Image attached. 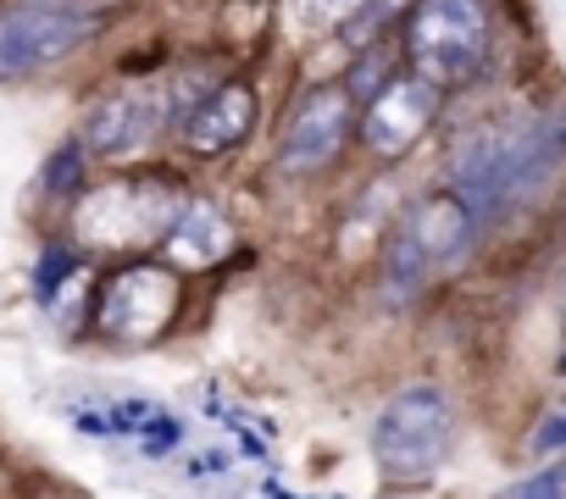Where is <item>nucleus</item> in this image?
Wrapping results in <instances>:
<instances>
[{
    "mask_svg": "<svg viewBox=\"0 0 566 499\" xmlns=\"http://www.w3.org/2000/svg\"><path fill=\"white\" fill-rule=\"evenodd\" d=\"M450 449H455V405L433 383L400 389L373 422V455H378L384 477H395V482L433 477L450 460Z\"/></svg>",
    "mask_w": 566,
    "mask_h": 499,
    "instance_id": "obj_1",
    "label": "nucleus"
},
{
    "mask_svg": "<svg viewBox=\"0 0 566 499\" xmlns=\"http://www.w3.org/2000/svg\"><path fill=\"white\" fill-rule=\"evenodd\" d=\"M489 56V12L483 0H417L411 12V62L433 89L461 84Z\"/></svg>",
    "mask_w": 566,
    "mask_h": 499,
    "instance_id": "obj_2",
    "label": "nucleus"
},
{
    "mask_svg": "<svg viewBox=\"0 0 566 499\" xmlns=\"http://www.w3.org/2000/svg\"><path fill=\"white\" fill-rule=\"evenodd\" d=\"M95 34V12L78 0H23L0 12V78H23L67 62Z\"/></svg>",
    "mask_w": 566,
    "mask_h": 499,
    "instance_id": "obj_3",
    "label": "nucleus"
},
{
    "mask_svg": "<svg viewBox=\"0 0 566 499\" xmlns=\"http://www.w3.org/2000/svg\"><path fill=\"white\" fill-rule=\"evenodd\" d=\"M345 134H350V89H312L290 128H283V145H277V161L283 172H323L339 150H345Z\"/></svg>",
    "mask_w": 566,
    "mask_h": 499,
    "instance_id": "obj_4",
    "label": "nucleus"
},
{
    "mask_svg": "<svg viewBox=\"0 0 566 499\" xmlns=\"http://www.w3.org/2000/svg\"><path fill=\"white\" fill-rule=\"evenodd\" d=\"M172 216H178L172 189H101L84 205L78 227L95 244H145V238H161Z\"/></svg>",
    "mask_w": 566,
    "mask_h": 499,
    "instance_id": "obj_5",
    "label": "nucleus"
},
{
    "mask_svg": "<svg viewBox=\"0 0 566 499\" xmlns=\"http://www.w3.org/2000/svg\"><path fill=\"white\" fill-rule=\"evenodd\" d=\"M433 112H439V89L428 84V78H389L378 95H373V106H367V117H361V139H367V150H378V156H406L422 134H428V123H433Z\"/></svg>",
    "mask_w": 566,
    "mask_h": 499,
    "instance_id": "obj_6",
    "label": "nucleus"
},
{
    "mask_svg": "<svg viewBox=\"0 0 566 499\" xmlns=\"http://www.w3.org/2000/svg\"><path fill=\"white\" fill-rule=\"evenodd\" d=\"M172 300H178V284L172 273H156V267H134L123 278L106 284V300H101V322L117 333V339H156L172 317Z\"/></svg>",
    "mask_w": 566,
    "mask_h": 499,
    "instance_id": "obj_7",
    "label": "nucleus"
},
{
    "mask_svg": "<svg viewBox=\"0 0 566 499\" xmlns=\"http://www.w3.org/2000/svg\"><path fill=\"white\" fill-rule=\"evenodd\" d=\"M150 134H156V100H150V89L101 95L84 112V128H78L84 150H95V156H134Z\"/></svg>",
    "mask_w": 566,
    "mask_h": 499,
    "instance_id": "obj_8",
    "label": "nucleus"
},
{
    "mask_svg": "<svg viewBox=\"0 0 566 499\" xmlns=\"http://www.w3.org/2000/svg\"><path fill=\"white\" fill-rule=\"evenodd\" d=\"M250 117H255V95L250 84H217L211 95H200L184 117V145L195 156H222L233 150L244 134H250Z\"/></svg>",
    "mask_w": 566,
    "mask_h": 499,
    "instance_id": "obj_9",
    "label": "nucleus"
},
{
    "mask_svg": "<svg viewBox=\"0 0 566 499\" xmlns=\"http://www.w3.org/2000/svg\"><path fill=\"white\" fill-rule=\"evenodd\" d=\"M406 233L422 244V256L433 267H450L461 250H467V238H472V216H467V205L455 194H428L422 205H411Z\"/></svg>",
    "mask_w": 566,
    "mask_h": 499,
    "instance_id": "obj_10",
    "label": "nucleus"
},
{
    "mask_svg": "<svg viewBox=\"0 0 566 499\" xmlns=\"http://www.w3.org/2000/svg\"><path fill=\"white\" fill-rule=\"evenodd\" d=\"M167 256L178 267H211L217 256H228V244H233V227L211 211V205H178V216L167 222Z\"/></svg>",
    "mask_w": 566,
    "mask_h": 499,
    "instance_id": "obj_11",
    "label": "nucleus"
},
{
    "mask_svg": "<svg viewBox=\"0 0 566 499\" xmlns=\"http://www.w3.org/2000/svg\"><path fill=\"white\" fill-rule=\"evenodd\" d=\"M433 278V262L422 256V244L406 233V222L389 233V250H384V284H389V300H411L422 284Z\"/></svg>",
    "mask_w": 566,
    "mask_h": 499,
    "instance_id": "obj_12",
    "label": "nucleus"
},
{
    "mask_svg": "<svg viewBox=\"0 0 566 499\" xmlns=\"http://www.w3.org/2000/svg\"><path fill=\"white\" fill-rule=\"evenodd\" d=\"M527 449L533 455H566V400L538 416V427L527 433Z\"/></svg>",
    "mask_w": 566,
    "mask_h": 499,
    "instance_id": "obj_13",
    "label": "nucleus"
},
{
    "mask_svg": "<svg viewBox=\"0 0 566 499\" xmlns=\"http://www.w3.org/2000/svg\"><path fill=\"white\" fill-rule=\"evenodd\" d=\"M516 499H566V460H555L549 471L527 477V482L516 488Z\"/></svg>",
    "mask_w": 566,
    "mask_h": 499,
    "instance_id": "obj_14",
    "label": "nucleus"
},
{
    "mask_svg": "<svg viewBox=\"0 0 566 499\" xmlns=\"http://www.w3.org/2000/svg\"><path fill=\"white\" fill-rule=\"evenodd\" d=\"M78 7H90V12H101V7H112V0H78Z\"/></svg>",
    "mask_w": 566,
    "mask_h": 499,
    "instance_id": "obj_15",
    "label": "nucleus"
}]
</instances>
